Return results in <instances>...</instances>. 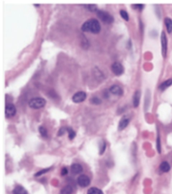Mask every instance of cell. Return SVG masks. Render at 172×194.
<instances>
[{
    "label": "cell",
    "mask_w": 172,
    "mask_h": 194,
    "mask_svg": "<svg viewBox=\"0 0 172 194\" xmlns=\"http://www.w3.org/2000/svg\"><path fill=\"white\" fill-rule=\"evenodd\" d=\"M81 30L84 32L98 33L101 29L100 23L96 19H90L86 21L81 26Z\"/></svg>",
    "instance_id": "obj_1"
},
{
    "label": "cell",
    "mask_w": 172,
    "mask_h": 194,
    "mask_svg": "<svg viewBox=\"0 0 172 194\" xmlns=\"http://www.w3.org/2000/svg\"><path fill=\"white\" fill-rule=\"evenodd\" d=\"M46 104V101L42 98L37 97L31 99L29 101V105L32 108L35 109H40L45 107Z\"/></svg>",
    "instance_id": "obj_2"
},
{
    "label": "cell",
    "mask_w": 172,
    "mask_h": 194,
    "mask_svg": "<svg viewBox=\"0 0 172 194\" xmlns=\"http://www.w3.org/2000/svg\"><path fill=\"white\" fill-rule=\"evenodd\" d=\"M96 14L98 17L104 23L110 24L114 22L113 17L106 11L98 10Z\"/></svg>",
    "instance_id": "obj_3"
},
{
    "label": "cell",
    "mask_w": 172,
    "mask_h": 194,
    "mask_svg": "<svg viewBox=\"0 0 172 194\" xmlns=\"http://www.w3.org/2000/svg\"><path fill=\"white\" fill-rule=\"evenodd\" d=\"M111 68L113 72L117 76L122 74L124 71V69L123 65L119 62H115L113 63Z\"/></svg>",
    "instance_id": "obj_4"
},
{
    "label": "cell",
    "mask_w": 172,
    "mask_h": 194,
    "mask_svg": "<svg viewBox=\"0 0 172 194\" xmlns=\"http://www.w3.org/2000/svg\"><path fill=\"white\" fill-rule=\"evenodd\" d=\"M77 182L80 187L85 188L89 185L90 179L88 176L85 175H83L78 177Z\"/></svg>",
    "instance_id": "obj_5"
},
{
    "label": "cell",
    "mask_w": 172,
    "mask_h": 194,
    "mask_svg": "<svg viewBox=\"0 0 172 194\" xmlns=\"http://www.w3.org/2000/svg\"><path fill=\"white\" fill-rule=\"evenodd\" d=\"M86 94L84 92H78L73 96L72 101L75 103H81L86 100Z\"/></svg>",
    "instance_id": "obj_6"
},
{
    "label": "cell",
    "mask_w": 172,
    "mask_h": 194,
    "mask_svg": "<svg viewBox=\"0 0 172 194\" xmlns=\"http://www.w3.org/2000/svg\"><path fill=\"white\" fill-rule=\"evenodd\" d=\"M16 109L13 104H8L6 105L5 107V116L7 118L13 117L16 114Z\"/></svg>",
    "instance_id": "obj_7"
},
{
    "label": "cell",
    "mask_w": 172,
    "mask_h": 194,
    "mask_svg": "<svg viewBox=\"0 0 172 194\" xmlns=\"http://www.w3.org/2000/svg\"><path fill=\"white\" fill-rule=\"evenodd\" d=\"M161 43H162V54L164 57H166L167 53V39L165 32H163L161 35Z\"/></svg>",
    "instance_id": "obj_8"
},
{
    "label": "cell",
    "mask_w": 172,
    "mask_h": 194,
    "mask_svg": "<svg viewBox=\"0 0 172 194\" xmlns=\"http://www.w3.org/2000/svg\"><path fill=\"white\" fill-rule=\"evenodd\" d=\"M83 171V167L80 164L74 163L71 166V171L74 175H78Z\"/></svg>",
    "instance_id": "obj_9"
},
{
    "label": "cell",
    "mask_w": 172,
    "mask_h": 194,
    "mask_svg": "<svg viewBox=\"0 0 172 194\" xmlns=\"http://www.w3.org/2000/svg\"><path fill=\"white\" fill-rule=\"evenodd\" d=\"M110 91L113 94L117 96H122L123 91L121 87L117 85H113L110 88Z\"/></svg>",
    "instance_id": "obj_10"
},
{
    "label": "cell",
    "mask_w": 172,
    "mask_h": 194,
    "mask_svg": "<svg viewBox=\"0 0 172 194\" xmlns=\"http://www.w3.org/2000/svg\"><path fill=\"white\" fill-rule=\"evenodd\" d=\"M129 121L130 120H129V119L127 117H126L125 116L122 118L120 122H119V130L121 131V130H124L128 126V124L129 123Z\"/></svg>",
    "instance_id": "obj_11"
},
{
    "label": "cell",
    "mask_w": 172,
    "mask_h": 194,
    "mask_svg": "<svg viewBox=\"0 0 172 194\" xmlns=\"http://www.w3.org/2000/svg\"><path fill=\"white\" fill-rule=\"evenodd\" d=\"M140 99V92L136 91L133 96V105L135 108L139 106Z\"/></svg>",
    "instance_id": "obj_12"
},
{
    "label": "cell",
    "mask_w": 172,
    "mask_h": 194,
    "mask_svg": "<svg viewBox=\"0 0 172 194\" xmlns=\"http://www.w3.org/2000/svg\"><path fill=\"white\" fill-rule=\"evenodd\" d=\"M160 168L163 172H168L171 169V166L169 163L166 161H164L160 163Z\"/></svg>",
    "instance_id": "obj_13"
},
{
    "label": "cell",
    "mask_w": 172,
    "mask_h": 194,
    "mask_svg": "<svg viewBox=\"0 0 172 194\" xmlns=\"http://www.w3.org/2000/svg\"><path fill=\"white\" fill-rule=\"evenodd\" d=\"M13 193V194H28L26 190L21 185H17L15 187Z\"/></svg>",
    "instance_id": "obj_14"
},
{
    "label": "cell",
    "mask_w": 172,
    "mask_h": 194,
    "mask_svg": "<svg viewBox=\"0 0 172 194\" xmlns=\"http://www.w3.org/2000/svg\"><path fill=\"white\" fill-rule=\"evenodd\" d=\"M172 85V79H169L167 80L164 82H163L159 87V88L161 91H164L166 90L167 88H168V87H170Z\"/></svg>",
    "instance_id": "obj_15"
},
{
    "label": "cell",
    "mask_w": 172,
    "mask_h": 194,
    "mask_svg": "<svg viewBox=\"0 0 172 194\" xmlns=\"http://www.w3.org/2000/svg\"><path fill=\"white\" fill-rule=\"evenodd\" d=\"M165 23L167 32L170 33L172 32V20L171 18L167 17L165 19Z\"/></svg>",
    "instance_id": "obj_16"
},
{
    "label": "cell",
    "mask_w": 172,
    "mask_h": 194,
    "mask_svg": "<svg viewBox=\"0 0 172 194\" xmlns=\"http://www.w3.org/2000/svg\"><path fill=\"white\" fill-rule=\"evenodd\" d=\"M73 191V190L72 186H71L70 185H67L62 189L61 191V194H72Z\"/></svg>",
    "instance_id": "obj_17"
},
{
    "label": "cell",
    "mask_w": 172,
    "mask_h": 194,
    "mask_svg": "<svg viewBox=\"0 0 172 194\" xmlns=\"http://www.w3.org/2000/svg\"><path fill=\"white\" fill-rule=\"evenodd\" d=\"M87 194H103L102 190L96 187H92L87 191Z\"/></svg>",
    "instance_id": "obj_18"
},
{
    "label": "cell",
    "mask_w": 172,
    "mask_h": 194,
    "mask_svg": "<svg viewBox=\"0 0 172 194\" xmlns=\"http://www.w3.org/2000/svg\"><path fill=\"white\" fill-rule=\"evenodd\" d=\"M67 131L68 132V136H69V138L70 140H72L75 137L76 133L71 128L68 127Z\"/></svg>",
    "instance_id": "obj_19"
},
{
    "label": "cell",
    "mask_w": 172,
    "mask_h": 194,
    "mask_svg": "<svg viewBox=\"0 0 172 194\" xmlns=\"http://www.w3.org/2000/svg\"><path fill=\"white\" fill-rule=\"evenodd\" d=\"M120 15L121 16L122 18L125 20L126 21L129 20V15L126 11L123 10H120Z\"/></svg>",
    "instance_id": "obj_20"
},
{
    "label": "cell",
    "mask_w": 172,
    "mask_h": 194,
    "mask_svg": "<svg viewBox=\"0 0 172 194\" xmlns=\"http://www.w3.org/2000/svg\"><path fill=\"white\" fill-rule=\"evenodd\" d=\"M39 132L40 134L43 137H48V132L46 129L43 126H40L39 127Z\"/></svg>",
    "instance_id": "obj_21"
},
{
    "label": "cell",
    "mask_w": 172,
    "mask_h": 194,
    "mask_svg": "<svg viewBox=\"0 0 172 194\" xmlns=\"http://www.w3.org/2000/svg\"><path fill=\"white\" fill-rule=\"evenodd\" d=\"M51 169V168H48L43 169L42 170L39 171L37 173L35 174V176H41L42 175L45 174V173H46L47 172L49 171V170Z\"/></svg>",
    "instance_id": "obj_22"
},
{
    "label": "cell",
    "mask_w": 172,
    "mask_h": 194,
    "mask_svg": "<svg viewBox=\"0 0 172 194\" xmlns=\"http://www.w3.org/2000/svg\"><path fill=\"white\" fill-rule=\"evenodd\" d=\"M90 102H91V103L92 104H93L95 105H99L100 104L102 101H101V100L99 98H97V97H93V98H92L91 99V100H90Z\"/></svg>",
    "instance_id": "obj_23"
},
{
    "label": "cell",
    "mask_w": 172,
    "mask_h": 194,
    "mask_svg": "<svg viewBox=\"0 0 172 194\" xmlns=\"http://www.w3.org/2000/svg\"><path fill=\"white\" fill-rule=\"evenodd\" d=\"M87 7L90 11H93V12H95V11H97V7L96 6V5L94 4H89L87 5Z\"/></svg>",
    "instance_id": "obj_24"
},
{
    "label": "cell",
    "mask_w": 172,
    "mask_h": 194,
    "mask_svg": "<svg viewBox=\"0 0 172 194\" xmlns=\"http://www.w3.org/2000/svg\"><path fill=\"white\" fill-rule=\"evenodd\" d=\"M157 151L159 153L161 152V144H160V137L158 136L157 140Z\"/></svg>",
    "instance_id": "obj_25"
},
{
    "label": "cell",
    "mask_w": 172,
    "mask_h": 194,
    "mask_svg": "<svg viewBox=\"0 0 172 194\" xmlns=\"http://www.w3.org/2000/svg\"><path fill=\"white\" fill-rule=\"evenodd\" d=\"M106 148V144L105 142H103L102 144V146L100 148V151H99V154L100 155L103 154V153L105 152V150Z\"/></svg>",
    "instance_id": "obj_26"
},
{
    "label": "cell",
    "mask_w": 172,
    "mask_h": 194,
    "mask_svg": "<svg viewBox=\"0 0 172 194\" xmlns=\"http://www.w3.org/2000/svg\"><path fill=\"white\" fill-rule=\"evenodd\" d=\"M66 131H67V128L64 127H62V128H61V129H60L59 131L58 136H62V135L64 134Z\"/></svg>",
    "instance_id": "obj_27"
},
{
    "label": "cell",
    "mask_w": 172,
    "mask_h": 194,
    "mask_svg": "<svg viewBox=\"0 0 172 194\" xmlns=\"http://www.w3.org/2000/svg\"><path fill=\"white\" fill-rule=\"evenodd\" d=\"M68 173V169L66 167H64L62 168L61 170V175H67Z\"/></svg>",
    "instance_id": "obj_28"
},
{
    "label": "cell",
    "mask_w": 172,
    "mask_h": 194,
    "mask_svg": "<svg viewBox=\"0 0 172 194\" xmlns=\"http://www.w3.org/2000/svg\"><path fill=\"white\" fill-rule=\"evenodd\" d=\"M135 6L138 9H140V10L143 9V6L142 4H136Z\"/></svg>",
    "instance_id": "obj_29"
}]
</instances>
